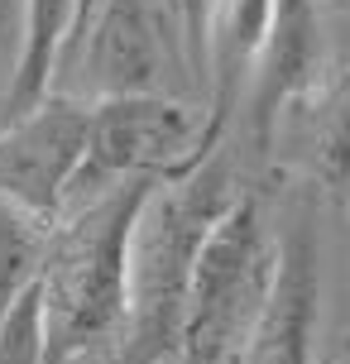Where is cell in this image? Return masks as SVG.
Segmentation results:
<instances>
[{
	"label": "cell",
	"instance_id": "obj_3",
	"mask_svg": "<svg viewBox=\"0 0 350 364\" xmlns=\"http://www.w3.org/2000/svg\"><path fill=\"white\" fill-rule=\"evenodd\" d=\"M183 63L164 0H77L58 43L48 96L96 106L115 96H164V68Z\"/></svg>",
	"mask_w": 350,
	"mask_h": 364
},
{
	"label": "cell",
	"instance_id": "obj_1",
	"mask_svg": "<svg viewBox=\"0 0 350 364\" xmlns=\"http://www.w3.org/2000/svg\"><path fill=\"white\" fill-rule=\"evenodd\" d=\"M235 178L216 154L192 173L159 178L149 187L129 235L125 326H120L115 364H164L178 355L197 255L221 211L235 201Z\"/></svg>",
	"mask_w": 350,
	"mask_h": 364
},
{
	"label": "cell",
	"instance_id": "obj_12",
	"mask_svg": "<svg viewBox=\"0 0 350 364\" xmlns=\"http://www.w3.org/2000/svg\"><path fill=\"white\" fill-rule=\"evenodd\" d=\"M317 168L332 192H350V68H341L317 101Z\"/></svg>",
	"mask_w": 350,
	"mask_h": 364
},
{
	"label": "cell",
	"instance_id": "obj_13",
	"mask_svg": "<svg viewBox=\"0 0 350 364\" xmlns=\"http://www.w3.org/2000/svg\"><path fill=\"white\" fill-rule=\"evenodd\" d=\"M0 364H43V292L38 283L15 297L0 316Z\"/></svg>",
	"mask_w": 350,
	"mask_h": 364
},
{
	"label": "cell",
	"instance_id": "obj_14",
	"mask_svg": "<svg viewBox=\"0 0 350 364\" xmlns=\"http://www.w3.org/2000/svg\"><path fill=\"white\" fill-rule=\"evenodd\" d=\"M164 10H168V19H173L183 68L202 82V10H206V0H164Z\"/></svg>",
	"mask_w": 350,
	"mask_h": 364
},
{
	"label": "cell",
	"instance_id": "obj_6",
	"mask_svg": "<svg viewBox=\"0 0 350 364\" xmlns=\"http://www.w3.org/2000/svg\"><path fill=\"white\" fill-rule=\"evenodd\" d=\"M87 149V106L43 96L34 110L0 125V201L58 225L68 187Z\"/></svg>",
	"mask_w": 350,
	"mask_h": 364
},
{
	"label": "cell",
	"instance_id": "obj_5",
	"mask_svg": "<svg viewBox=\"0 0 350 364\" xmlns=\"http://www.w3.org/2000/svg\"><path fill=\"white\" fill-rule=\"evenodd\" d=\"M202 115L173 96H115L87 106V149L63 216L134 178H178L202 168Z\"/></svg>",
	"mask_w": 350,
	"mask_h": 364
},
{
	"label": "cell",
	"instance_id": "obj_7",
	"mask_svg": "<svg viewBox=\"0 0 350 364\" xmlns=\"http://www.w3.org/2000/svg\"><path fill=\"white\" fill-rule=\"evenodd\" d=\"M322 269H317L312 206L297 201L274 235V273L255 307V321L235 350V364H312Z\"/></svg>",
	"mask_w": 350,
	"mask_h": 364
},
{
	"label": "cell",
	"instance_id": "obj_2",
	"mask_svg": "<svg viewBox=\"0 0 350 364\" xmlns=\"http://www.w3.org/2000/svg\"><path fill=\"white\" fill-rule=\"evenodd\" d=\"M159 178L120 182L96 201L58 216L38 273L43 292V364H77L120 341L129 283V235Z\"/></svg>",
	"mask_w": 350,
	"mask_h": 364
},
{
	"label": "cell",
	"instance_id": "obj_8",
	"mask_svg": "<svg viewBox=\"0 0 350 364\" xmlns=\"http://www.w3.org/2000/svg\"><path fill=\"white\" fill-rule=\"evenodd\" d=\"M322 73V24H317L312 0H274L269 29L259 43L255 73L245 87V110H250V139L255 149L274 144V125L283 106L302 96Z\"/></svg>",
	"mask_w": 350,
	"mask_h": 364
},
{
	"label": "cell",
	"instance_id": "obj_9",
	"mask_svg": "<svg viewBox=\"0 0 350 364\" xmlns=\"http://www.w3.org/2000/svg\"><path fill=\"white\" fill-rule=\"evenodd\" d=\"M274 0H206L202 10V82H206V115L197 159H211L221 149L230 115L240 106V91L250 87L259 43L269 29Z\"/></svg>",
	"mask_w": 350,
	"mask_h": 364
},
{
	"label": "cell",
	"instance_id": "obj_15",
	"mask_svg": "<svg viewBox=\"0 0 350 364\" xmlns=\"http://www.w3.org/2000/svg\"><path fill=\"white\" fill-rule=\"evenodd\" d=\"M19 38H24V0H0V106L19 68Z\"/></svg>",
	"mask_w": 350,
	"mask_h": 364
},
{
	"label": "cell",
	"instance_id": "obj_10",
	"mask_svg": "<svg viewBox=\"0 0 350 364\" xmlns=\"http://www.w3.org/2000/svg\"><path fill=\"white\" fill-rule=\"evenodd\" d=\"M77 0H24V38H19V68L10 82V96L0 106V125L15 120L24 110H34L48 96V77H53L58 43L68 34Z\"/></svg>",
	"mask_w": 350,
	"mask_h": 364
},
{
	"label": "cell",
	"instance_id": "obj_4",
	"mask_svg": "<svg viewBox=\"0 0 350 364\" xmlns=\"http://www.w3.org/2000/svg\"><path fill=\"white\" fill-rule=\"evenodd\" d=\"M274 273V235L264 230L255 192H235V201L211 225L192 292H187L183 331H178V364H235V350L255 321V307Z\"/></svg>",
	"mask_w": 350,
	"mask_h": 364
},
{
	"label": "cell",
	"instance_id": "obj_11",
	"mask_svg": "<svg viewBox=\"0 0 350 364\" xmlns=\"http://www.w3.org/2000/svg\"><path fill=\"white\" fill-rule=\"evenodd\" d=\"M48 235H53L48 220H34L29 211L0 201V316L15 307V297L29 283H38L43 255H48Z\"/></svg>",
	"mask_w": 350,
	"mask_h": 364
}]
</instances>
